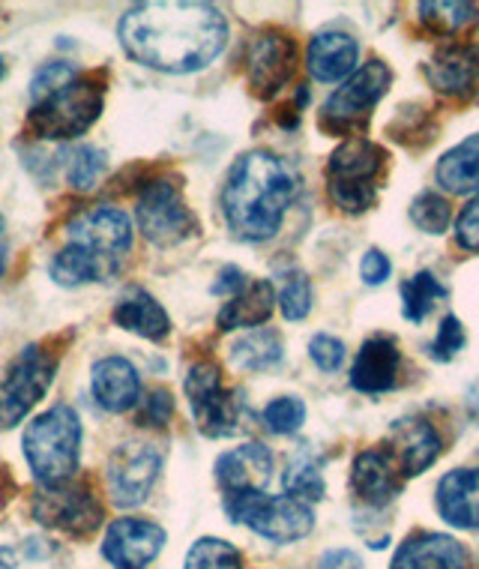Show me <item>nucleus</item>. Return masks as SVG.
I'll use <instances>...</instances> for the list:
<instances>
[{"instance_id": "nucleus-37", "label": "nucleus", "mask_w": 479, "mask_h": 569, "mask_svg": "<svg viewBox=\"0 0 479 569\" xmlns=\"http://www.w3.org/2000/svg\"><path fill=\"white\" fill-rule=\"evenodd\" d=\"M461 348H465V325H461L456 315H447L438 336H435V342H431V357L440 360V363H450Z\"/></svg>"}, {"instance_id": "nucleus-14", "label": "nucleus", "mask_w": 479, "mask_h": 569, "mask_svg": "<svg viewBox=\"0 0 479 569\" xmlns=\"http://www.w3.org/2000/svg\"><path fill=\"white\" fill-rule=\"evenodd\" d=\"M166 546V530L157 521L118 519L102 540V555L118 569H147Z\"/></svg>"}, {"instance_id": "nucleus-15", "label": "nucleus", "mask_w": 479, "mask_h": 569, "mask_svg": "<svg viewBox=\"0 0 479 569\" xmlns=\"http://www.w3.org/2000/svg\"><path fill=\"white\" fill-rule=\"evenodd\" d=\"M297 46L282 30H265L249 49V84L258 97H273L293 79Z\"/></svg>"}, {"instance_id": "nucleus-31", "label": "nucleus", "mask_w": 479, "mask_h": 569, "mask_svg": "<svg viewBox=\"0 0 479 569\" xmlns=\"http://www.w3.org/2000/svg\"><path fill=\"white\" fill-rule=\"evenodd\" d=\"M282 482H285V491H288V498H297V501H303V503L321 501L323 491H327L321 468H318L309 456H297V459H291Z\"/></svg>"}, {"instance_id": "nucleus-18", "label": "nucleus", "mask_w": 479, "mask_h": 569, "mask_svg": "<svg viewBox=\"0 0 479 569\" xmlns=\"http://www.w3.org/2000/svg\"><path fill=\"white\" fill-rule=\"evenodd\" d=\"M468 567V551L447 533H431L420 530L401 542L399 551L392 555L390 569H465Z\"/></svg>"}, {"instance_id": "nucleus-46", "label": "nucleus", "mask_w": 479, "mask_h": 569, "mask_svg": "<svg viewBox=\"0 0 479 569\" xmlns=\"http://www.w3.org/2000/svg\"><path fill=\"white\" fill-rule=\"evenodd\" d=\"M0 79H3V58H0Z\"/></svg>"}, {"instance_id": "nucleus-4", "label": "nucleus", "mask_w": 479, "mask_h": 569, "mask_svg": "<svg viewBox=\"0 0 479 569\" xmlns=\"http://www.w3.org/2000/svg\"><path fill=\"white\" fill-rule=\"evenodd\" d=\"M24 459L42 486H60L79 468L81 422L69 405H54L30 422L21 438Z\"/></svg>"}, {"instance_id": "nucleus-35", "label": "nucleus", "mask_w": 479, "mask_h": 569, "mask_svg": "<svg viewBox=\"0 0 479 569\" xmlns=\"http://www.w3.org/2000/svg\"><path fill=\"white\" fill-rule=\"evenodd\" d=\"M411 219L413 226L426 231V234H443L450 228L452 210L447 204V198L438 196V192H422L411 204Z\"/></svg>"}, {"instance_id": "nucleus-23", "label": "nucleus", "mask_w": 479, "mask_h": 569, "mask_svg": "<svg viewBox=\"0 0 479 569\" xmlns=\"http://www.w3.org/2000/svg\"><path fill=\"white\" fill-rule=\"evenodd\" d=\"M93 396L111 413L129 411L141 396V378L136 366L123 357H106L93 366Z\"/></svg>"}, {"instance_id": "nucleus-6", "label": "nucleus", "mask_w": 479, "mask_h": 569, "mask_svg": "<svg viewBox=\"0 0 479 569\" xmlns=\"http://www.w3.org/2000/svg\"><path fill=\"white\" fill-rule=\"evenodd\" d=\"M387 153L369 138H348L327 166V192L339 210L362 213L378 198Z\"/></svg>"}, {"instance_id": "nucleus-11", "label": "nucleus", "mask_w": 479, "mask_h": 569, "mask_svg": "<svg viewBox=\"0 0 479 569\" xmlns=\"http://www.w3.org/2000/svg\"><path fill=\"white\" fill-rule=\"evenodd\" d=\"M187 396L198 429L207 438H228L240 426V399L222 383L213 363H196L187 375Z\"/></svg>"}, {"instance_id": "nucleus-44", "label": "nucleus", "mask_w": 479, "mask_h": 569, "mask_svg": "<svg viewBox=\"0 0 479 569\" xmlns=\"http://www.w3.org/2000/svg\"><path fill=\"white\" fill-rule=\"evenodd\" d=\"M7 256H10L7 240H0V279H3V273H7Z\"/></svg>"}, {"instance_id": "nucleus-38", "label": "nucleus", "mask_w": 479, "mask_h": 569, "mask_svg": "<svg viewBox=\"0 0 479 569\" xmlns=\"http://www.w3.org/2000/svg\"><path fill=\"white\" fill-rule=\"evenodd\" d=\"M309 357L323 372H339L345 363V345L336 336H315L312 342H309Z\"/></svg>"}, {"instance_id": "nucleus-21", "label": "nucleus", "mask_w": 479, "mask_h": 569, "mask_svg": "<svg viewBox=\"0 0 479 569\" xmlns=\"http://www.w3.org/2000/svg\"><path fill=\"white\" fill-rule=\"evenodd\" d=\"M357 58H360V49H357L353 37H348L342 30H321L309 42L306 63H309L312 79L333 84V81L351 79L357 72Z\"/></svg>"}, {"instance_id": "nucleus-17", "label": "nucleus", "mask_w": 479, "mask_h": 569, "mask_svg": "<svg viewBox=\"0 0 479 569\" xmlns=\"http://www.w3.org/2000/svg\"><path fill=\"white\" fill-rule=\"evenodd\" d=\"M390 456L405 480L429 471L440 456L438 429L429 420H420V417L399 420L390 429Z\"/></svg>"}, {"instance_id": "nucleus-34", "label": "nucleus", "mask_w": 479, "mask_h": 569, "mask_svg": "<svg viewBox=\"0 0 479 569\" xmlns=\"http://www.w3.org/2000/svg\"><path fill=\"white\" fill-rule=\"evenodd\" d=\"M282 291H279V306L288 321H303L312 312V282L303 270H288L282 276Z\"/></svg>"}, {"instance_id": "nucleus-16", "label": "nucleus", "mask_w": 479, "mask_h": 569, "mask_svg": "<svg viewBox=\"0 0 479 569\" xmlns=\"http://www.w3.org/2000/svg\"><path fill=\"white\" fill-rule=\"evenodd\" d=\"M270 477H273V456H270L267 447L255 441L222 452L216 459V480H219V486L226 491V498L265 491Z\"/></svg>"}, {"instance_id": "nucleus-27", "label": "nucleus", "mask_w": 479, "mask_h": 569, "mask_svg": "<svg viewBox=\"0 0 479 569\" xmlns=\"http://www.w3.org/2000/svg\"><path fill=\"white\" fill-rule=\"evenodd\" d=\"M438 183L452 196H470L479 192V132L465 138L461 144L443 153L435 168Z\"/></svg>"}, {"instance_id": "nucleus-13", "label": "nucleus", "mask_w": 479, "mask_h": 569, "mask_svg": "<svg viewBox=\"0 0 479 569\" xmlns=\"http://www.w3.org/2000/svg\"><path fill=\"white\" fill-rule=\"evenodd\" d=\"M33 516L49 525V528L67 530L76 537L93 533L102 525V507L84 486L60 482V486H46L33 501Z\"/></svg>"}, {"instance_id": "nucleus-9", "label": "nucleus", "mask_w": 479, "mask_h": 569, "mask_svg": "<svg viewBox=\"0 0 479 569\" xmlns=\"http://www.w3.org/2000/svg\"><path fill=\"white\" fill-rule=\"evenodd\" d=\"M392 81V72L381 60H369L366 67L353 72L351 79L342 81V88L336 90L333 97L323 102L321 120L323 127L333 129V132H351L360 129L372 109L381 102Z\"/></svg>"}, {"instance_id": "nucleus-43", "label": "nucleus", "mask_w": 479, "mask_h": 569, "mask_svg": "<svg viewBox=\"0 0 479 569\" xmlns=\"http://www.w3.org/2000/svg\"><path fill=\"white\" fill-rule=\"evenodd\" d=\"M321 569H362V560L348 549H336L327 551L321 558Z\"/></svg>"}, {"instance_id": "nucleus-45", "label": "nucleus", "mask_w": 479, "mask_h": 569, "mask_svg": "<svg viewBox=\"0 0 479 569\" xmlns=\"http://www.w3.org/2000/svg\"><path fill=\"white\" fill-rule=\"evenodd\" d=\"M0 240H3V217H0Z\"/></svg>"}, {"instance_id": "nucleus-28", "label": "nucleus", "mask_w": 479, "mask_h": 569, "mask_svg": "<svg viewBox=\"0 0 479 569\" xmlns=\"http://www.w3.org/2000/svg\"><path fill=\"white\" fill-rule=\"evenodd\" d=\"M231 360L243 372H267L282 363V336L276 330H255L231 348Z\"/></svg>"}, {"instance_id": "nucleus-8", "label": "nucleus", "mask_w": 479, "mask_h": 569, "mask_svg": "<svg viewBox=\"0 0 479 569\" xmlns=\"http://www.w3.org/2000/svg\"><path fill=\"white\" fill-rule=\"evenodd\" d=\"M54 369L58 357L42 351L40 345H28L12 360L0 381V429H12L28 417L30 408L40 402L54 381Z\"/></svg>"}, {"instance_id": "nucleus-24", "label": "nucleus", "mask_w": 479, "mask_h": 569, "mask_svg": "<svg viewBox=\"0 0 479 569\" xmlns=\"http://www.w3.org/2000/svg\"><path fill=\"white\" fill-rule=\"evenodd\" d=\"M479 76V49L477 46H443L435 58L426 63V79L440 93H468Z\"/></svg>"}, {"instance_id": "nucleus-22", "label": "nucleus", "mask_w": 479, "mask_h": 569, "mask_svg": "<svg viewBox=\"0 0 479 569\" xmlns=\"http://www.w3.org/2000/svg\"><path fill=\"white\" fill-rule=\"evenodd\" d=\"M440 519L461 530H479V468H459L438 482Z\"/></svg>"}, {"instance_id": "nucleus-25", "label": "nucleus", "mask_w": 479, "mask_h": 569, "mask_svg": "<svg viewBox=\"0 0 479 569\" xmlns=\"http://www.w3.org/2000/svg\"><path fill=\"white\" fill-rule=\"evenodd\" d=\"M114 325L150 342H162L171 330L166 309L141 288H129L127 295L120 297L114 306Z\"/></svg>"}, {"instance_id": "nucleus-12", "label": "nucleus", "mask_w": 479, "mask_h": 569, "mask_svg": "<svg viewBox=\"0 0 479 569\" xmlns=\"http://www.w3.org/2000/svg\"><path fill=\"white\" fill-rule=\"evenodd\" d=\"M159 471H162V452L153 443L129 441L120 443L108 459V491L118 507H138L147 501Z\"/></svg>"}, {"instance_id": "nucleus-42", "label": "nucleus", "mask_w": 479, "mask_h": 569, "mask_svg": "<svg viewBox=\"0 0 479 569\" xmlns=\"http://www.w3.org/2000/svg\"><path fill=\"white\" fill-rule=\"evenodd\" d=\"M392 273V264L390 258L383 256L381 249H369L360 261V276L366 284H381L387 282Z\"/></svg>"}, {"instance_id": "nucleus-19", "label": "nucleus", "mask_w": 479, "mask_h": 569, "mask_svg": "<svg viewBox=\"0 0 479 569\" xmlns=\"http://www.w3.org/2000/svg\"><path fill=\"white\" fill-rule=\"evenodd\" d=\"M401 477L390 452L366 450L353 459L351 489L369 507H387L401 491Z\"/></svg>"}, {"instance_id": "nucleus-7", "label": "nucleus", "mask_w": 479, "mask_h": 569, "mask_svg": "<svg viewBox=\"0 0 479 569\" xmlns=\"http://www.w3.org/2000/svg\"><path fill=\"white\" fill-rule=\"evenodd\" d=\"M226 512L246 528H252L258 537L279 542V546L303 540L315 528L309 503L288 498V495H279V498H270L265 491L237 495V498H226Z\"/></svg>"}, {"instance_id": "nucleus-39", "label": "nucleus", "mask_w": 479, "mask_h": 569, "mask_svg": "<svg viewBox=\"0 0 479 569\" xmlns=\"http://www.w3.org/2000/svg\"><path fill=\"white\" fill-rule=\"evenodd\" d=\"M76 76H79V72L69 67V63H63V60H58V63H49V67H42L40 72H37V79H33V84H30L33 102L46 97V93H51V90L63 88V84L76 79Z\"/></svg>"}, {"instance_id": "nucleus-29", "label": "nucleus", "mask_w": 479, "mask_h": 569, "mask_svg": "<svg viewBox=\"0 0 479 569\" xmlns=\"http://www.w3.org/2000/svg\"><path fill=\"white\" fill-rule=\"evenodd\" d=\"M443 297H447V288L438 282V276H431L429 270H420V273L401 284V312H405L408 321L420 325Z\"/></svg>"}, {"instance_id": "nucleus-1", "label": "nucleus", "mask_w": 479, "mask_h": 569, "mask_svg": "<svg viewBox=\"0 0 479 569\" xmlns=\"http://www.w3.org/2000/svg\"><path fill=\"white\" fill-rule=\"evenodd\" d=\"M118 37L141 67L187 76L222 54L228 21L210 3H138L120 19Z\"/></svg>"}, {"instance_id": "nucleus-32", "label": "nucleus", "mask_w": 479, "mask_h": 569, "mask_svg": "<svg viewBox=\"0 0 479 569\" xmlns=\"http://www.w3.org/2000/svg\"><path fill=\"white\" fill-rule=\"evenodd\" d=\"M187 569H246L243 555L226 540L204 537L187 555Z\"/></svg>"}, {"instance_id": "nucleus-3", "label": "nucleus", "mask_w": 479, "mask_h": 569, "mask_svg": "<svg viewBox=\"0 0 479 569\" xmlns=\"http://www.w3.org/2000/svg\"><path fill=\"white\" fill-rule=\"evenodd\" d=\"M67 249L51 261V279L67 288L102 282L118 273L132 249V222L118 207L81 210L67 228Z\"/></svg>"}, {"instance_id": "nucleus-30", "label": "nucleus", "mask_w": 479, "mask_h": 569, "mask_svg": "<svg viewBox=\"0 0 479 569\" xmlns=\"http://www.w3.org/2000/svg\"><path fill=\"white\" fill-rule=\"evenodd\" d=\"M420 19L426 21L431 30L456 37L461 30H468L477 24L479 10L473 3H447V0H440V3H420Z\"/></svg>"}, {"instance_id": "nucleus-33", "label": "nucleus", "mask_w": 479, "mask_h": 569, "mask_svg": "<svg viewBox=\"0 0 479 569\" xmlns=\"http://www.w3.org/2000/svg\"><path fill=\"white\" fill-rule=\"evenodd\" d=\"M106 174V153L90 144H79L67 153V177L69 183L81 192H88L99 183V177Z\"/></svg>"}, {"instance_id": "nucleus-41", "label": "nucleus", "mask_w": 479, "mask_h": 569, "mask_svg": "<svg viewBox=\"0 0 479 569\" xmlns=\"http://www.w3.org/2000/svg\"><path fill=\"white\" fill-rule=\"evenodd\" d=\"M171 413H174V399H171V393L168 390H153V393L147 396L141 422H147V426H166L171 420Z\"/></svg>"}, {"instance_id": "nucleus-10", "label": "nucleus", "mask_w": 479, "mask_h": 569, "mask_svg": "<svg viewBox=\"0 0 479 569\" xmlns=\"http://www.w3.org/2000/svg\"><path fill=\"white\" fill-rule=\"evenodd\" d=\"M138 228L150 243L177 246L196 234V217L174 180H153L138 196Z\"/></svg>"}, {"instance_id": "nucleus-5", "label": "nucleus", "mask_w": 479, "mask_h": 569, "mask_svg": "<svg viewBox=\"0 0 479 569\" xmlns=\"http://www.w3.org/2000/svg\"><path fill=\"white\" fill-rule=\"evenodd\" d=\"M106 88L93 76H76L63 88L51 90L30 109V129L40 138H76L88 132L102 114Z\"/></svg>"}, {"instance_id": "nucleus-36", "label": "nucleus", "mask_w": 479, "mask_h": 569, "mask_svg": "<svg viewBox=\"0 0 479 569\" xmlns=\"http://www.w3.org/2000/svg\"><path fill=\"white\" fill-rule=\"evenodd\" d=\"M306 422V405L297 396H282L265 408V426L273 435H293Z\"/></svg>"}, {"instance_id": "nucleus-2", "label": "nucleus", "mask_w": 479, "mask_h": 569, "mask_svg": "<svg viewBox=\"0 0 479 569\" xmlns=\"http://www.w3.org/2000/svg\"><path fill=\"white\" fill-rule=\"evenodd\" d=\"M297 192L300 174L288 159L270 150L243 153L222 187V213L231 234L249 243L270 240L282 228Z\"/></svg>"}, {"instance_id": "nucleus-40", "label": "nucleus", "mask_w": 479, "mask_h": 569, "mask_svg": "<svg viewBox=\"0 0 479 569\" xmlns=\"http://www.w3.org/2000/svg\"><path fill=\"white\" fill-rule=\"evenodd\" d=\"M456 237H459L461 249L479 252V196L456 219Z\"/></svg>"}, {"instance_id": "nucleus-26", "label": "nucleus", "mask_w": 479, "mask_h": 569, "mask_svg": "<svg viewBox=\"0 0 479 569\" xmlns=\"http://www.w3.org/2000/svg\"><path fill=\"white\" fill-rule=\"evenodd\" d=\"M273 282L267 279H252L243 291L231 297L222 312H219V327L222 330H240V327H261L273 315Z\"/></svg>"}, {"instance_id": "nucleus-20", "label": "nucleus", "mask_w": 479, "mask_h": 569, "mask_svg": "<svg viewBox=\"0 0 479 569\" xmlns=\"http://www.w3.org/2000/svg\"><path fill=\"white\" fill-rule=\"evenodd\" d=\"M401 366V351L392 336H372L366 339L353 363L351 383L360 393H383L396 387Z\"/></svg>"}]
</instances>
